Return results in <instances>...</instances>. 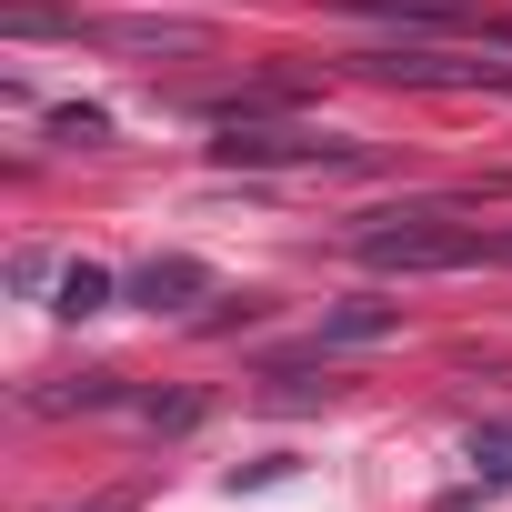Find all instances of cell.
<instances>
[{
	"instance_id": "4fadbf2b",
	"label": "cell",
	"mask_w": 512,
	"mask_h": 512,
	"mask_svg": "<svg viewBox=\"0 0 512 512\" xmlns=\"http://www.w3.org/2000/svg\"><path fill=\"white\" fill-rule=\"evenodd\" d=\"M502 241H512V231H502Z\"/></svg>"
},
{
	"instance_id": "7c38bea8",
	"label": "cell",
	"mask_w": 512,
	"mask_h": 512,
	"mask_svg": "<svg viewBox=\"0 0 512 512\" xmlns=\"http://www.w3.org/2000/svg\"><path fill=\"white\" fill-rule=\"evenodd\" d=\"M71 512H141V492H101V502H71Z\"/></svg>"
},
{
	"instance_id": "52a82bcc",
	"label": "cell",
	"mask_w": 512,
	"mask_h": 512,
	"mask_svg": "<svg viewBox=\"0 0 512 512\" xmlns=\"http://www.w3.org/2000/svg\"><path fill=\"white\" fill-rule=\"evenodd\" d=\"M121 402H131L121 372H81V382H61V392H31V412H121Z\"/></svg>"
},
{
	"instance_id": "6da1fadb",
	"label": "cell",
	"mask_w": 512,
	"mask_h": 512,
	"mask_svg": "<svg viewBox=\"0 0 512 512\" xmlns=\"http://www.w3.org/2000/svg\"><path fill=\"white\" fill-rule=\"evenodd\" d=\"M352 251H362V272H482V262H512V241L452 231V221H432V211H382Z\"/></svg>"
},
{
	"instance_id": "3957f363",
	"label": "cell",
	"mask_w": 512,
	"mask_h": 512,
	"mask_svg": "<svg viewBox=\"0 0 512 512\" xmlns=\"http://www.w3.org/2000/svg\"><path fill=\"white\" fill-rule=\"evenodd\" d=\"M121 292H131L141 312H191V302L211 292V262H191V251H161V262H141Z\"/></svg>"
},
{
	"instance_id": "277c9868",
	"label": "cell",
	"mask_w": 512,
	"mask_h": 512,
	"mask_svg": "<svg viewBox=\"0 0 512 512\" xmlns=\"http://www.w3.org/2000/svg\"><path fill=\"white\" fill-rule=\"evenodd\" d=\"M352 21H392V31H492L472 0H342Z\"/></svg>"
},
{
	"instance_id": "8992f818",
	"label": "cell",
	"mask_w": 512,
	"mask_h": 512,
	"mask_svg": "<svg viewBox=\"0 0 512 512\" xmlns=\"http://www.w3.org/2000/svg\"><path fill=\"white\" fill-rule=\"evenodd\" d=\"M382 332H402V312H392V302H332V312H322V342H332V352L382 342Z\"/></svg>"
},
{
	"instance_id": "30bf717a",
	"label": "cell",
	"mask_w": 512,
	"mask_h": 512,
	"mask_svg": "<svg viewBox=\"0 0 512 512\" xmlns=\"http://www.w3.org/2000/svg\"><path fill=\"white\" fill-rule=\"evenodd\" d=\"M131 412L161 422V432H191V422H201V392H131Z\"/></svg>"
},
{
	"instance_id": "ba28073f",
	"label": "cell",
	"mask_w": 512,
	"mask_h": 512,
	"mask_svg": "<svg viewBox=\"0 0 512 512\" xmlns=\"http://www.w3.org/2000/svg\"><path fill=\"white\" fill-rule=\"evenodd\" d=\"M111 292H121V282H111L101 262H71V272H61V302H51V312H61V322H91V312H111Z\"/></svg>"
},
{
	"instance_id": "7a4b0ae2",
	"label": "cell",
	"mask_w": 512,
	"mask_h": 512,
	"mask_svg": "<svg viewBox=\"0 0 512 512\" xmlns=\"http://www.w3.org/2000/svg\"><path fill=\"white\" fill-rule=\"evenodd\" d=\"M211 161L221 171H362V151L352 141H322V131H302V121H231V141H211Z\"/></svg>"
},
{
	"instance_id": "8fae6325",
	"label": "cell",
	"mask_w": 512,
	"mask_h": 512,
	"mask_svg": "<svg viewBox=\"0 0 512 512\" xmlns=\"http://www.w3.org/2000/svg\"><path fill=\"white\" fill-rule=\"evenodd\" d=\"M472 472L482 482H512V422H472Z\"/></svg>"
},
{
	"instance_id": "5b68a950",
	"label": "cell",
	"mask_w": 512,
	"mask_h": 512,
	"mask_svg": "<svg viewBox=\"0 0 512 512\" xmlns=\"http://www.w3.org/2000/svg\"><path fill=\"white\" fill-rule=\"evenodd\" d=\"M0 31H11V41H91V51H101V21H81V11H41V0H11V11H0Z\"/></svg>"
},
{
	"instance_id": "9c48e42d",
	"label": "cell",
	"mask_w": 512,
	"mask_h": 512,
	"mask_svg": "<svg viewBox=\"0 0 512 512\" xmlns=\"http://www.w3.org/2000/svg\"><path fill=\"white\" fill-rule=\"evenodd\" d=\"M51 141L61 151H111V111H51Z\"/></svg>"
}]
</instances>
